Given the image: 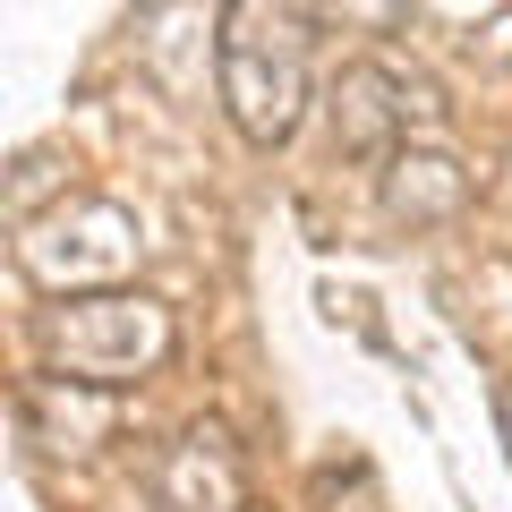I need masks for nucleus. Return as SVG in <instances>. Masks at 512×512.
Masks as SVG:
<instances>
[{"label": "nucleus", "instance_id": "f257e3e1", "mask_svg": "<svg viewBox=\"0 0 512 512\" xmlns=\"http://www.w3.org/2000/svg\"><path fill=\"white\" fill-rule=\"evenodd\" d=\"M214 69L239 137L282 146L308 111V0H231L214 35Z\"/></svg>", "mask_w": 512, "mask_h": 512}, {"label": "nucleus", "instance_id": "f03ea898", "mask_svg": "<svg viewBox=\"0 0 512 512\" xmlns=\"http://www.w3.org/2000/svg\"><path fill=\"white\" fill-rule=\"evenodd\" d=\"M171 350H180V325L146 291H69L60 308H43V359H52V376L103 384V393L154 376Z\"/></svg>", "mask_w": 512, "mask_h": 512}, {"label": "nucleus", "instance_id": "7ed1b4c3", "mask_svg": "<svg viewBox=\"0 0 512 512\" xmlns=\"http://www.w3.org/2000/svg\"><path fill=\"white\" fill-rule=\"evenodd\" d=\"M333 146L342 154H402L410 120H436V86L410 69H393V60H350L342 77H333Z\"/></svg>", "mask_w": 512, "mask_h": 512}, {"label": "nucleus", "instance_id": "20e7f679", "mask_svg": "<svg viewBox=\"0 0 512 512\" xmlns=\"http://www.w3.org/2000/svg\"><path fill=\"white\" fill-rule=\"evenodd\" d=\"M154 504L163 512H248V495H239V444L214 419L180 427L163 444V461H154Z\"/></svg>", "mask_w": 512, "mask_h": 512}, {"label": "nucleus", "instance_id": "39448f33", "mask_svg": "<svg viewBox=\"0 0 512 512\" xmlns=\"http://www.w3.org/2000/svg\"><path fill=\"white\" fill-rule=\"evenodd\" d=\"M461 205H470V171L453 163V154H393V163H384V214L393 222H410V231H419V222H453Z\"/></svg>", "mask_w": 512, "mask_h": 512}, {"label": "nucleus", "instance_id": "423d86ee", "mask_svg": "<svg viewBox=\"0 0 512 512\" xmlns=\"http://www.w3.org/2000/svg\"><path fill=\"white\" fill-rule=\"evenodd\" d=\"M26 427H35L52 453H86V444L111 436V402H103V384L35 376V384H26Z\"/></svg>", "mask_w": 512, "mask_h": 512}, {"label": "nucleus", "instance_id": "0eeeda50", "mask_svg": "<svg viewBox=\"0 0 512 512\" xmlns=\"http://www.w3.org/2000/svg\"><path fill=\"white\" fill-rule=\"evenodd\" d=\"M333 9H342V18H359L367 35H402L419 0H333Z\"/></svg>", "mask_w": 512, "mask_h": 512}, {"label": "nucleus", "instance_id": "6e6552de", "mask_svg": "<svg viewBox=\"0 0 512 512\" xmlns=\"http://www.w3.org/2000/svg\"><path fill=\"white\" fill-rule=\"evenodd\" d=\"M248 512H256V504H248Z\"/></svg>", "mask_w": 512, "mask_h": 512}]
</instances>
